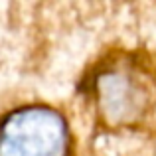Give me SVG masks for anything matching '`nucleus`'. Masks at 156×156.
<instances>
[{
  "label": "nucleus",
  "mask_w": 156,
  "mask_h": 156,
  "mask_svg": "<svg viewBox=\"0 0 156 156\" xmlns=\"http://www.w3.org/2000/svg\"><path fill=\"white\" fill-rule=\"evenodd\" d=\"M0 156H67V125L59 113L28 107L0 125Z\"/></svg>",
  "instance_id": "f03ea898"
},
{
  "label": "nucleus",
  "mask_w": 156,
  "mask_h": 156,
  "mask_svg": "<svg viewBox=\"0 0 156 156\" xmlns=\"http://www.w3.org/2000/svg\"><path fill=\"white\" fill-rule=\"evenodd\" d=\"M93 101L109 126H133L156 105V75L136 59L107 63L93 79Z\"/></svg>",
  "instance_id": "f257e3e1"
}]
</instances>
